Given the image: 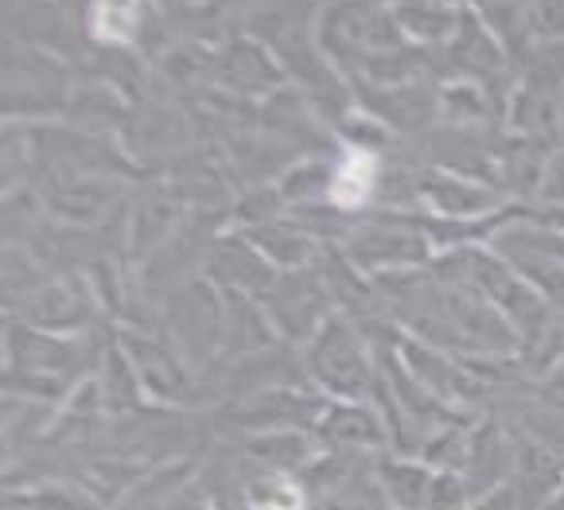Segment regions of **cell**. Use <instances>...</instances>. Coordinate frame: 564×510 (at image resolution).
<instances>
[{
	"instance_id": "obj_1",
	"label": "cell",
	"mask_w": 564,
	"mask_h": 510,
	"mask_svg": "<svg viewBox=\"0 0 564 510\" xmlns=\"http://www.w3.org/2000/svg\"><path fill=\"white\" fill-rule=\"evenodd\" d=\"M316 375L327 382V390L343 393V398H355L366 382V362L358 355L355 339L343 332L339 324H327L324 339L316 347Z\"/></svg>"
},
{
	"instance_id": "obj_2",
	"label": "cell",
	"mask_w": 564,
	"mask_h": 510,
	"mask_svg": "<svg viewBox=\"0 0 564 510\" xmlns=\"http://www.w3.org/2000/svg\"><path fill=\"white\" fill-rule=\"evenodd\" d=\"M373 180H378V156L362 144L347 152L339 167H335V176L327 180V199L335 207H362L373 192Z\"/></svg>"
},
{
	"instance_id": "obj_3",
	"label": "cell",
	"mask_w": 564,
	"mask_h": 510,
	"mask_svg": "<svg viewBox=\"0 0 564 510\" xmlns=\"http://www.w3.org/2000/svg\"><path fill=\"white\" fill-rule=\"evenodd\" d=\"M382 484L398 507L405 510H432V491H436V471L416 468V464H386Z\"/></svg>"
},
{
	"instance_id": "obj_4",
	"label": "cell",
	"mask_w": 564,
	"mask_h": 510,
	"mask_svg": "<svg viewBox=\"0 0 564 510\" xmlns=\"http://www.w3.org/2000/svg\"><path fill=\"white\" fill-rule=\"evenodd\" d=\"M249 456L273 464V468H296L312 456V441H307L300 428H273V433H261L246 444Z\"/></svg>"
},
{
	"instance_id": "obj_5",
	"label": "cell",
	"mask_w": 564,
	"mask_h": 510,
	"mask_svg": "<svg viewBox=\"0 0 564 510\" xmlns=\"http://www.w3.org/2000/svg\"><path fill=\"white\" fill-rule=\"evenodd\" d=\"M226 75L234 78L238 90H258V86L273 83L276 67L265 59V51L258 43H238V47L226 55Z\"/></svg>"
},
{
	"instance_id": "obj_6",
	"label": "cell",
	"mask_w": 564,
	"mask_h": 510,
	"mask_svg": "<svg viewBox=\"0 0 564 510\" xmlns=\"http://www.w3.org/2000/svg\"><path fill=\"white\" fill-rule=\"evenodd\" d=\"M424 192H429V199L436 203V210H444V215H475V210H482L490 203L487 195L459 184V180H432Z\"/></svg>"
},
{
	"instance_id": "obj_7",
	"label": "cell",
	"mask_w": 564,
	"mask_h": 510,
	"mask_svg": "<svg viewBox=\"0 0 564 510\" xmlns=\"http://www.w3.org/2000/svg\"><path fill=\"white\" fill-rule=\"evenodd\" d=\"M17 502L24 510H98V502L78 487H40Z\"/></svg>"
},
{
	"instance_id": "obj_8",
	"label": "cell",
	"mask_w": 564,
	"mask_h": 510,
	"mask_svg": "<svg viewBox=\"0 0 564 510\" xmlns=\"http://www.w3.org/2000/svg\"><path fill=\"white\" fill-rule=\"evenodd\" d=\"M249 507L253 510H304V495H300L296 484L273 476V479H265V484H253Z\"/></svg>"
},
{
	"instance_id": "obj_9",
	"label": "cell",
	"mask_w": 564,
	"mask_h": 510,
	"mask_svg": "<svg viewBox=\"0 0 564 510\" xmlns=\"http://www.w3.org/2000/svg\"><path fill=\"white\" fill-rule=\"evenodd\" d=\"M94 32L109 43H129L137 35V9L133 4H106V9H98V28Z\"/></svg>"
},
{
	"instance_id": "obj_10",
	"label": "cell",
	"mask_w": 564,
	"mask_h": 510,
	"mask_svg": "<svg viewBox=\"0 0 564 510\" xmlns=\"http://www.w3.org/2000/svg\"><path fill=\"white\" fill-rule=\"evenodd\" d=\"M332 425V433L339 436V441H358V444H373L378 441V425H373L370 413L362 410H335V417L327 421Z\"/></svg>"
},
{
	"instance_id": "obj_11",
	"label": "cell",
	"mask_w": 564,
	"mask_h": 510,
	"mask_svg": "<svg viewBox=\"0 0 564 510\" xmlns=\"http://www.w3.org/2000/svg\"><path fill=\"white\" fill-rule=\"evenodd\" d=\"M401 20H421V24L413 28V35H421V40H444L452 28V12L441 9V4H409V9H398Z\"/></svg>"
}]
</instances>
